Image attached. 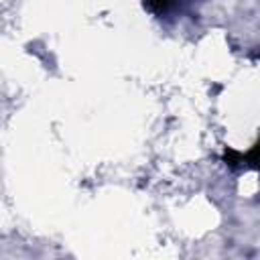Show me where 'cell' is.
<instances>
[{
    "label": "cell",
    "mask_w": 260,
    "mask_h": 260,
    "mask_svg": "<svg viewBox=\"0 0 260 260\" xmlns=\"http://www.w3.org/2000/svg\"><path fill=\"white\" fill-rule=\"evenodd\" d=\"M148 2V6L154 10V12H165L171 4H173V0H146Z\"/></svg>",
    "instance_id": "6da1fadb"
}]
</instances>
